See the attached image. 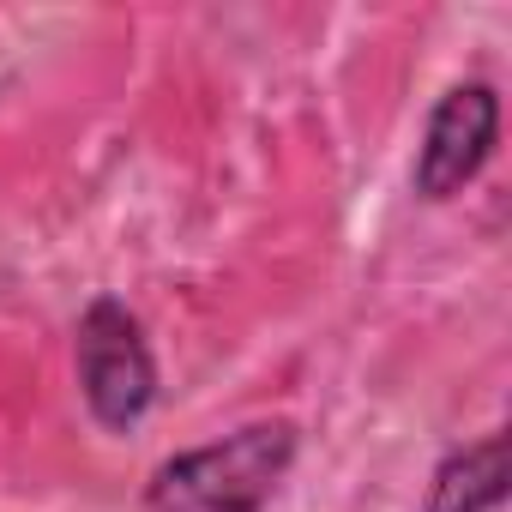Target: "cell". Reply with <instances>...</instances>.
I'll list each match as a JSON object with an SVG mask.
<instances>
[{
  "mask_svg": "<svg viewBox=\"0 0 512 512\" xmlns=\"http://www.w3.org/2000/svg\"><path fill=\"white\" fill-rule=\"evenodd\" d=\"M296 464L290 422H247L211 446L175 452L157 464L145 506L151 512H260Z\"/></svg>",
  "mask_w": 512,
  "mask_h": 512,
  "instance_id": "6da1fadb",
  "label": "cell"
},
{
  "mask_svg": "<svg viewBox=\"0 0 512 512\" xmlns=\"http://www.w3.org/2000/svg\"><path fill=\"white\" fill-rule=\"evenodd\" d=\"M79 386L91 416L115 434L139 428L157 404V362H151L145 326L109 296L91 302L79 320Z\"/></svg>",
  "mask_w": 512,
  "mask_h": 512,
  "instance_id": "7a4b0ae2",
  "label": "cell"
},
{
  "mask_svg": "<svg viewBox=\"0 0 512 512\" xmlns=\"http://www.w3.org/2000/svg\"><path fill=\"white\" fill-rule=\"evenodd\" d=\"M494 139H500V97L494 85L470 79V85H452L434 115H428V133H422V151H416V193L422 199H452L464 193L482 163L494 157Z\"/></svg>",
  "mask_w": 512,
  "mask_h": 512,
  "instance_id": "3957f363",
  "label": "cell"
},
{
  "mask_svg": "<svg viewBox=\"0 0 512 512\" xmlns=\"http://www.w3.org/2000/svg\"><path fill=\"white\" fill-rule=\"evenodd\" d=\"M506 500V434H482L476 446H458L428 488L422 512H494Z\"/></svg>",
  "mask_w": 512,
  "mask_h": 512,
  "instance_id": "277c9868",
  "label": "cell"
}]
</instances>
